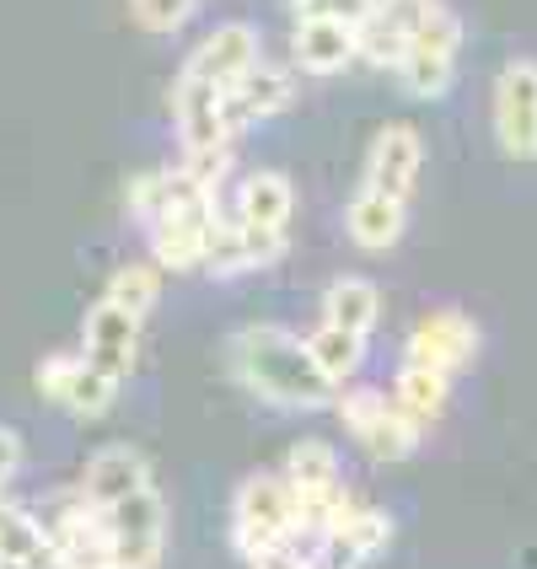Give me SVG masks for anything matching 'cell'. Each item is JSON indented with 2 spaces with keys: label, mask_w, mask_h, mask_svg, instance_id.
Instances as JSON below:
<instances>
[{
  "label": "cell",
  "mask_w": 537,
  "mask_h": 569,
  "mask_svg": "<svg viewBox=\"0 0 537 569\" xmlns=\"http://www.w3.org/2000/svg\"><path fill=\"white\" fill-rule=\"evenodd\" d=\"M226 360H231V377L275 409H334V398H339V387L317 371L307 339L280 322L237 328L226 345Z\"/></svg>",
  "instance_id": "6da1fadb"
},
{
  "label": "cell",
  "mask_w": 537,
  "mask_h": 569,
  "mask_svg": "<svg viewBox=\"0 0 537 569\" xmlns=\"http://www.w3.org/2000/svg\"><path fill=\"white\" fill-rule=\"evenodd\" d=\"M334 409H339L349 436L366 446L377 462H404V457L419 451V436H425V430H419L381 387H339Z\"/></svg>",
  "instance_id": "7a4b0ae2"
},
{
  "label": "cell",
  "mask_w": 537,
  "mask_h": 569,
  "mask_svg": "<svg viewBox=\"0 0 537 569\" xmlns=\"http://www.w3.org/2000/svg\"><path fill=\"white\" fill-rule=\"evenodd\" d=\"M285 532H296V489L280 473H253L237 483L231 500V542L253 565L263 548H275Z\"/></svg>",
  "instance_id": "3957f363"
},
{
  "label": "cell",
  "mask_w": 537,
  "mask_h": 569,
  "mask_svg": "<svg viewBox=\"0 0 537 569\" xmlns=\"http://www.w3.org/2000/svg\"><path fill=\"white\" fill-rule=\"evenodd\" d=\"M102 532H108V553L119 569H157L161 548H167V500L157 495V483L102 510Z\"/></svg>",
  "instance_id": "277c9868"
},
{
  "label": "cell",
  "mask_w": 537,
  "mask_h": 569,
  "mask_svg": "<svg viewBox=\"0 0 537 569\" xmlns=\"http://www.w3.org/2000/svg\"><path fill=\"white\" fill-rule=\"evenodd\" d=\"M495 140L510 161H537V60L516 54L495 76Z\"/></svg>",
  "instance_id": "5b68a950"
},
{
  "label": "cell",
  "mask_w": 537,
  "mask_h": 569,
  "mask_svg": "<svg viewBox=\"0 0 537 569\" xmlns=\"http://www.w3.org/2000/svg\"><path fill=\"white\" fill-rule=\"evenodd\" d=\"M478 355V322L468 312H457V307H441V312H425L414 322L409 345H404V366H425V371H463V366H474Z\"/></svg>",
  "instance_id": "8992f818"
},
{
  "label": "cell",
  "mask_w": 537,
  "mask_h": 569,
  "mask_svg": "<svg viewBox=\"0 0 537 569\" xmlns=\"http://www.w3.org/2000/svg\"><path fill=\"white\" fill-rule=\"evenodd\" d=\"M258 60H263V43H258L253 22H221V28H210L193 43V54L183 60L178 76H193V81H205V87L231 92Z\"/></svg>",
  "instance_id": "52a82bcc"
},
{
  "label": "cell",
  "mask_w": 537,
  "mask_h": 569,
  "mask_svg": "<svg viewBox=\"0 0 537 569\" xmlns=\"http://www.w3.org/2000/svg\"><path fill=\"white\" fill-rule=\"evenodd\" d=\"M81 355L92 371H102L113 387H125L135 371V355H140V317H129L113 301H97L87 312V328H81Z\"/></svg>",
  "instance_id": "ba28073f"
},
{
  "label": "cell",
  "mask_w": 537,
  "mask_h": 569,
  "mask_svg": "<svg viewBox=\"0 0 537 569\" xmlns=\"http://www.w3.org/2000/svg\"><path fill=\"white\" fill-rule=\"evenodd\" d=\"M81 495H87V506L92 510H113L119 500L129 495H140V489H151V462L125 441H108L97 446L92 457H87V473L76 483Z\"/></svg>",
  "instance_id": "9c48e42d"
},
{
  "label": "cell",
  "mask_w": 537,
  "mask_h": 569,
  "mask_svg": "<svg viewBox=\"0 0 537 569\" xmlns=\"http://www.w3.org/2000/svg\"><path fill=\"white\" fill-rule=\"evenodd\" d=\"M419 167H425V140L414 124H381L371 151H366V183L392 199L409 204L414 183H419Z\"/></svg>",
  "instance_id": "30bf717a"
},
{
  "label": "cell",
  "mask_w": 537,
  "mask_h": 569,
  "mask_svg": "<svg viewBox=\"0 0 537 569\" xmlns=\"http://www.w3.org/2000/svg\"><path fill=\"white\" fill-rule=\"evenodd\" d=\"M296 97V81H290V70L285 64H269L258 60L231 92H226V129L231 134H242L248 124H258V119H275L285 102Z\"/></svg>",
  "instance_id": "8fae6325"
},
{
  "label": "cell",
  "mask_w": 537,
  "mask_h": 569,
  "mask_svg": "<svg viewBox=\"0 0 537 569\" xmlns=\"http://www.w3.org/2000/svg\"><path fill=\"white\" fill-rule=\"evenodd\" d=\"M172 119H178V134H183V151L231 140V129H226V92L193 81V76H178V87H172Z\"/></svg>",
  "instance_id": "7c38bea8"
},
{
  "label": "cell",
  "mask_w": 537,
  "mask_h": 569,
  "mask_svg": "<svg viewBox=\"0 0 537 569\" xmlns=\"http://www.w3.org/2000/svg\"><path fill=\"white\" fill-rule=\"evenodd\" d=\"M404 226H409V204H404V199H392V193L371 189V183H360V189L349 193L345 231L355 237V248L381 253V248H392V242L404 237Z\"/></svg>",
  "instance_id": "4fadbf2b"
},
{
  "label": "cell",
  "mask_w": 537,
  "mask_h": 569,
  "mask_svg": "<svg viewBox=\"0 0 537 569\" xmlns=\"http://www.w3.org/2000/svg\"><path fill=\"white\" fill-rule=\"evenodd\" d=\"M322 322H328V328H345L355 339H371V328L381 322L377 280H366V274H339V280H328V290H322Z\"/></svg>",
  "instance_id": "5bb4252c"
},
{
  "label": "cell",
  "mask_w": 537,
  "mask_h": 569,
  "mask_svg": "<svg viewBox=\"0 0 537 569\" xmlns=\"http://www.w3.org/2000/svg\"><path fill=\"white\" fill-rule=\"evenodd\" d=\"M216 210H221V204H216ZM216 210H199V216H161L157 226H146L157 269H172V274L205 269V226H210Z\"/></svg>",
  "instance_id": "9a60e30c"
},
{
  "label": "cell",
  "mask_w": 537,
  "mask_h": 569,
  "mask_svg": "<svg viewBox=\"0 0 537 569\" xmlns=\"http://www.w3.org/2000/svg\"><path fill=\"white\" fill-rule=\"evenodd\" d=\"M290 210H296V189H290V178H285V172L258 167V172L242 178V189H237V221L242 226L285 231V226H290Z\"/></svg>",
  "instance_id": "2e32d148"
},
{
  "label": "cell",
  "mask_w": 537,
  "mask_h": 569,
  "mask_svg": "<svg viewBox=\"0 0 537 569\" xmlns=\"http://www.w3.org/2000/svg\"><path fill=\"white\" fill-rule=\"evenodd\" d=\"M290 49H296V64L312 70V76H334L355 60V28L345 22H296L290 32Z\"/></svg>",
  "instance_id": "e0dca14e"
},
{
  "label": "cell",
  "mask_w": 537,
  "mask_h": 569,
  "mask_svg": "<svg viewBox=\"0 0 537 569\" xmlns=\"http://www.w3.org/2000/svg\"><path fill=\"white\" fill-rule=\"evenodd\" d=\"M392 403L425 430V425H436V419L446 413V403H451V377L425 371V366H404L398 381H392Z\"/></svg>",
  "instance_id": "ac0fdd59"
},
{
  "label": "cell",
  "mask_w": 537,
  "mask_h": 569,
  "mask_svg": "<svg viewBox=\"0 0 537 569\" xmlns=\"http://www.w3.org/2000/svg\"><path fill=\"white\" fill-rule=\"evenodd\" d=\"M280 478L296 489V495L334 489V483H339V451H334V441H317V436L296 441L290 451H285V473Z\"/></svg>",
  "instance_id": "d6986e66"
},
{
  "label": "cell",
  "mask_w": 537,
  "mask_h": 569,
  "mask_svg": "<svg viewBox=\"0 0 537 569\" xmlns=\"http://www.w3.org/2000/svg\"><path fill=\"white\" fill-rule=\"evenodd\" d=\"M307 349H312L317 371L334 381V387L355 381V371L366 366V339H355L345 328H328V322H317L312 333H307Z\"/></svg>",
  "instance_id": "ffe728a7"
},
{
  "label": "cell",
  "mask_w": 537,
  "mask_h": 569,
  "mask_svg": "<svg viewBox=\"0 0 537 569\" xmlns=\"http://www.w3.org/2000/svg\"><path fill=\"white\" fill-rule=\"evenodd\" d=\"M451 54H436V49H404L398 60V76H404V92L419 97V102H436V97L451 92Z\"/></svg>",
  "instance_id": "44dd1931"
},
{
  "label": "cell",
  "mask_w": 537,
  "mask_h": 569,
  "mask_svg": "<svg viewBox=\"0 0 537 569\" xmlns=\"http://www.w3.org/2000/svg\"><path fill=\"white\" fill-rule=\"evenodd\" d=\"M205 269L216 280H231V274H248V248H242V221L237 216H210L205 226Z\"/></svg>",
  "instance_id": "7402d4cb"
},
{
  "label": "cell",
  "mask_w": 537,
  "mask_h": 569,
  "mask_svg": "<svg viewBox=\"0 0 537 569\" xmlns=\"http://www.w3.org/2000/svg\"><path fill=\"white\" fill-rule=\"evenodd\" d=\"M161 296V274L151 263H125V269H113V280H108V296L102 301H113V307H125L129 317H146L157 307Z\"/></svg>",
  "instance_id": "603a6c76"
},
{
  "label": "cell",
  "mask_w": 537,
  "mask_h": 569,
  "mask_svg": "<svg viewBox=\"0 0 537 569\" xmlns=\"http://www.w3.org/2000/svg\"><path fill=\"white\" fill-rule=\"evenodd\" d=\"M43 532H38V521H32V510L22 506H6L0 500V559H17V565H38L43 559Z\"/></svg>",
  "instance_id": "cb8c5ba5"
},
{
  "label": "cell",
  "mask_w": 537,
  "mask_h": 569,
  "mask_svg": "<svg viewBox=\"0 0 537 569\" xmlns=\"http://www.w3.org/2000/svg\"><path fill=\"white\" fill-rule=\"evenodd\" d=\"M113 398H119V387L102 377V371H92V366H87V355H81V371H76L70 392H64V409L81 413V419H97V413H108Z\"/></svg>",
  "instance_id": "d4e9b609"
},
{
  "label": "cell",
  "mask_w": 537,
  "mask_h": 569,
  "mask_svg": "<svg viewBox=\"0 0 537 569\" xmlns=\"http://www.w3.org/2000/svg\"><path fill=\"white\" fill-rule=\"evenodd\" d=\"M172 210V172H140L129 183V216L140 226H157Z\"/></svg>",
  "instance_id": "484cf974"
},
{
  "label": "cell",
  "mask_w": 537,
  "mask_h": 569,
  "mask_svg": "<svg viewBox=\"0 0 537 569\" xmlns=\"http://www.w3.org/2000/svg\"><path fill=\"white\" fill-rule=\"evenodd\" d=\"M339 538H345L360 559H371V553H377V548H387V538H392V516H387V510H377V506H360L345 527H339Z\"/></svg>",
  "instance_id": "4316f807"
},
{
  "label": "cell",
  "mask_w": 537,
  "mask_h": 569,
  "mask_svg": "<svg viewBox=\"0 0 537 569\" xmlns=\"http://www.w3.org/2000/svg\"><path fill=\"white\" fill-rule=\"evenodd\" d=\"M377 0H290V17L296 22H345V28H360L371 17Z\"/></svg>",
  "instance_id": "83f0119b"
},
{
  "label": "cell",
  "mask_w": 537,
  "mask_h": 569,
  "mask_svg": "<svg viewBox=\"0 0 537 569\" xmlns=\"http://www.w3.org/2000/svg\"><path fill=\"white\" fill-rule=\"evenodd\" d=\"M76 371H81V349H54V355H43V360H38V392H43L49 403H64Z\"/></svg>",
  "instance_id": "f1b7e54d"
},
{
  "label": "cell",
  "mask_w": 537,
  "mask_h": 569,
  "mask_svg": "<svg viewBox=\"0 0 537 569\" xmlns=\"http://www.w3.org/2000/svg\"><path fill=\"white\" fill-rule=\"evenodd\" d=\"M183 172L205 193H221V178L231 172V140L226 146H199V151H183Z\"/></svg>",
  "instance_id": "f546056e"
},
{
  "label": "cell",
  "mask_w": 537,
  "mask_h": 569,
  "mask_svg": "<svg viewBox=\"0 0 537 569\" xmlns=\"http://www.w3.org/2000/svg\"><path fill=\"white\" fill-rule=\"evenodd\" d=\"M199 0H135V22L146 32H178L193 17Z\"/></svg>",
  "instance_id": "4dcf8cb0"
},
{
  "label": "cell",
  "mask_w": 537,
  "mask_h": 569,
  "mask_svg": "<svg viewBox=\"0 0 537 569\" xmlns=\"http://www.w3.org/2000/svg\"><path fill=\"white\" fill-rule=\"evenodd\" d=\"M285 231H263V226H242V248H248V269H269L285 258Z\"/></svg>",
  "instance_id": "1f68e13d"
},
{
  "label": "cell",
  "mask_w": 537,
  "mask_h": 569,
  "mask_svg": "<svg viewBox=\"0 0 537 569\" xmlns=\"http://www.w3.org/2000/svg\"><path fill=\"white\" fill-rule=\"evenodd\" d=\"M17 468H22V436L11 425H0V489L17 478Z\"/></svg>",
  "instance_id": "d6a6232c"
}]
</instances>
